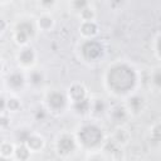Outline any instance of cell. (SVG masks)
<instances>
[{
    "label": "cell",
    "instance_id": "26",
    "mask_svg": "<svg viewBox=\"0 0 161 161\" xmlns=\"http://www.w3.org/2000/svg\"><path fill=\"white\" fill-rule=\"evenodd\" d=\"M48 109L45 108V106L44 107H38L35 111H34V116H35V119L38 121V122H42V121H44L45 118H47V116H48Z\"/></svg>",
    "mask_w": 161,
    "mask_h": 161
},
{
    "label": "cell",
    "instance_id": "22",
    "mask_svg": "<svg viewBox=\"0 0 161 161\" xmlns=\"http://www.w3.org/2000/svg\"><path fill=\"white\" fill-rule=\"evenodd\" d=\"M31 150L25 145V143H18L15 147V153H14V158L15 160H20V161H25L29 160L31 156Z\"/></svg>",
    "mask_w": 161,
    "mask_h": 161
},
{
    "label": "cell",
    "instance_id": "21",
    "mask_svg": "<svg viewBox=\"0 0 161 161\" xmlns=\"http://www.w3.org/2000/svg\"><path fill=\"white\" fill-rule=\"evenodd\" d=\"M15 147H16V145H14L13 142L3 141L1 145H0V156H1V158H5V160L14 158Z\"/></svg>",
    "mask_w": 161,
    "mask_h": 161
},
{
    "label": "cell",
    "instance_id": "13",
    "mask_svg": "<svg viewBox=\"0 0 161 161\" xmlns=\"http://www.w3.org/2000/svg\"><path fill=\"white\" fill-rule=\"evenodd\" d=\"M109 104L103 97H93L91 103V116L93 118H101L106 114H108Z\"/></svg>",
    "mask_w": 161,
    "mask_h": 161
},
{
    "label": "cell",
    "instance_id": "3",
    "mask_svg": "<svg viewBox=\"0 0 161 161\" xmlns=\"http://www.w3.org/2000/svg\"><path fill=\"white\" fill-rule=\"evenodd\" d=\"M38 31L39 29L36 26V21L24 18L15 23L13 28V39L19 47H25L29 45L31 40H34Z\"/></svg>",
    "mask_w": 161,
    "mask_h": 161
},
{
    "label": "cell",
    "instance_id": "31",
    "mask_svg": "<svg viewBox=\"0 0 161 161\" xmlns=\"http://www.w3.org/2000/svg\"><path fill=\"white\" fill-rule=\"evenodd\" d=\"M9 1H11V0H0L1 4H6V3H9Z\"/></svg>",
    "mask_w": 161,
    "mask_h": 161
},
{
    "label": "cell",
    "instance_id": "17",
    "mask_svg": "<svg viewBox=\"0 0 161 161\" xmlns=\"http://www.w3.org/2000/svg\"><path fill=\"white\" fill-rule=\"evenodd\" d=\"M39 31H50L55 25L54 16L48 11H42V14L35 19Z\"/></svg>",
    "mask_w": 161,
    "mask_h": 161
},
{
    "label": "cell",
    "instance_id": "19",
    "mask_svg": "<svg viewBox=\"0 0 161 161\" xmlns=\"http://www.w3.org/2000/svg\"><path fill=\"white\" fill-rule=\"evenodd\" d=\"M91 103H92V98L88 97L86 99H82L79 102H74L70 103V109L77 114V116H87L91 113Z\"/></svg>",
    "mask_w": 161,
    "mask_h": 161
},
{
    "label": "cell",
    "instance_id": "5",
    "mask_svg": "<svg viewBox=\"0 0 161 161\" xmlns=\"http://www.w3.org/2000/svg\"><path fill=\"white\" fill-rule=\"evenodd\" d=\"M44 106L52 114H62L64 113L69 107V98L67 94V91H59V89H50L44 94Z\"/></svg>",
    "mask_w": 161,
    "mask_h": 161
},
{
    "label": "cell",
    "instance_id": "23",
    "mask_svg": "<svg viewBox=\"0 0 161 161\" xmlns=\"http://www.w3.org/2000/svg\"><path fill=\"white\" fill-rule=\"evenodd\" d=\"M150 83L153 89L161 92V67H156L150 73Z\"/></svg>",
    "mask_w": 161,
    "mask_h": 161
},
{
    "label": "cell",
    "instance_id": "1",
    "mask_svg": "<svg viewBox=\"0 0 161 161\" xmlns=\"http://www.w3.org/2000/svg\"><path fill=\"white\" fill-rule=\"evenodd\" d=\"M140 83L137 69L126 60L111 63L104 72L103 84L109 94L117 98H126L136 92Z\"/></svg>",
    "mask_w": 161,
    "mask_h": 161
},
{
    "label": "cell",
    "instance_id": "10",
    "mask_svg": "<svg viewBox=\"0 0 161 161\" xmlns=\"http://www.w3.org/2000/svg\"><path fill=\"white\" fill-rule=\"evenodd\" d=\"M108 117L114 126H126V123L131 118V114L125 103H116L113 106H109Z\"/></svg>",
    "mask_w": 161,
    "mask_h": 161
},
{
    "label": "cell",
    "instance_id": "8",
    "mask_svg": "<svg viewBox=\"0 0 161 161\" xmlns=\"http://www.w3.org/2000/svg\"><path fill=\"white\" fill-rule=\"evenodd\" d=\"M36 60H38V54H36V50L30 47V45H25V47H21L19 49V52L16 53V63H18V67L23 70H29L31 68L35 67L36 64Z\"/></svg>",
    "mask_w": 161,
    "mask_h": 161
},
{
    "label": "cell",
    "instance_id": "25",
    "mask_svg": "<svg viewBox=\"0 0 161 161\" xmlns=\"http://www.w3.org/2000/svg\"><path fill=\"white\" fill-rule=\"evenodd\" d=\"M58 4V0H38V5L42 9V11L50 13Z\"/></svg>",
    "mask_w": 161,
    "mask_h": 161
},
{
    "label": "cell",
    "instance_id": "7",
    "mask_svg": "<svg viewBox=\"0 0 161 161\" xmlns=\"http://www.w3.org/2000/svg\"><path fill=\"white\" fill-rule=\"evenodd\" d=\"M4 84L11 94H18L19 92H21L28 86L26 72L20 69V68L18 70L9 72L4 79Z\"/></svg>",
    "mask_w": 161,
    "mask_h": 161
},
{
    "label": "cell",
    "instance_id": "29",
    "mask_svg": "<svg viewBox=\"0 0 161 161\" xmlns=\"http://www.w3.org/2000/svg\"><path fill=\"white\" fill-rule=\"evenodd\" d=\"M109 3H111V5H112V8L117 9V8H119V6L125 3V0H109Z\"/></svg>",
    "mask_w": 161,
    "mask_h": 161
},
{
    "label": "cell",
    "instance_id": "20",
    "mask_svg": "<svg viewBox=\"0 0 161 161\" xmlns=\"http://www.w3.org/2000/svg\"><path fill=\"white\" fill-rule=\"evenodd\" d=\"M92 6V0H69V9L73 14L79 16L84 10Z\"/></svg>",
    "mask_w": 161,
    "mask_h": 161
},
{
    "label": "cell",
    "instance_id": "27",
    "mask_svg": "<svg viewBox=\"0 0 161 161\" xmlns=\"http://www.w3.org/2000/svg\"><path fill=\"white\" fill-rule=\"evenodd\" d=\"M153 52H155V55L157 57V59L161 60V33L156 36L155 39V43H153Z\"/></svg>",
    "mask_w": 161,
    "mask_h": 161
},
{
    "label": "cell",
    "instance_id": "2",
    "mask_svg": "<svg viewBox=\"0 0 161 161\" xmlns=\"http://www.w3.org/2000/svg\"><path fill=\"white\" fill-rule=\"evenodd\" d=\"M74 133L79 143V148L84 150L86 152L101 150L106 143V135L103 128L94 121L82 123Z\"/></svg>",
    "mask_w": 161,
    "mask_h": 161
},
{
    "label": "cell",
    "instance_id": "9",
    "mask_svg": "<svg viewBox=\"0 0 161 161\" xmlns=\"http://www.w3.org/2000/svg\"><path fill=\"white\" fill-rule=\"evenodd\" d=\"M123 103H125L126 108L128 109L131 117H137V116L142 114L146 109V106H147L146 97L141 93H137V92H133L132 94L126 97Z\"/></svg>",
    "mask_w": 161,
    "mask_h": 161
},
{
    "label": "cell",
    "instance_id": "16",
    "mask_svg": "<svg viewBox=\"0 0 161 161\" xmlns=\"http://www.w3.org/2000/svg\"><path fill=\"white\" fill-rule=\"evenodd\" d=\"M116 145L123 147L126 145H128V142L131 141V133L130 131L126 128V126H116L113 133H112V138H111Z\"/></svg>",
    "mask_w": 161,
    "mask_h": 161
},
{
    "label": "cell",
    "instance_id": "28",
    "mask_svg": "<svg viewBox=\"0 0 161 161\" xmlns=\"http://www.w3.org/2000/svg\"><path fill=\"white\" fill-rule=\"evenodd\" d=\"M10 113H1V121H0V126H1V128L3 130H5V128H8V126H10V116H9Z\"/></svg>",
    "mask_w": 161,
    "mask_h": 161
},
{
    "label": "cell",
    "instance_id": "14",
    "mask_svg": "<svg viewBox=\"0 0 161 161\" xmlns=\"http://www.w3.org/2000/svg\"><path fill=\"white\" fill-rule=\"evenodd\" d=\"M78 31L82 39H92L97 36L99 31V26L96 20H84V21H80L78 26Z\"/></svg>",
    "mask_w": 161,
    "mask_h": 161
},
{
    "label": "cell",
    "instance_id": "12",
    "mask_svg": "<svg viewBox=\"0 0 161 161\" xmlns=\"http://www.w3.org/2000/svg\"><path fill=\"white\" fill-rule=\"evenodd\" d=\"M21 108V101L16 97V94H9L5 93L1 94V113H15L20 111Z\"/></svg>",
    "mask_w": 161,
    "mask_h": 161
},
{
    "label": "cell",
    "instance_id": "4",
    "mask_svg": "<svg viewBox=\"0 0 161 161\" xmlns=\"http://www.w3.org/2000/svg\"><path fill=\"white\" fill-rule=\"evenodd\" d=\"M78 55L82 62H84L87 64H94L103 58L104 47L96 38L83 39L78 47Z\"/></svg>",
    "mask_w": 161,
    "mask_h": 161
},
{
    "label": "cell",
    "instance_id": "30",
    "mask_svg": "<svg viewBox=\"0 0 161 161\" xmlns=\"http://www.w3.org/2000/svg\"><path fill=\"white\" fill-rule=\"evenodd\" d=\"M5 31H6V30H5V20L3 19V20H1V35H3Z\"/></svg>",
    "mask_w": 161,
    "mask_h": 161
},
{
    "label": "cell",
    "instance_id": "18",
    "mask_svg": "<svg viewBox=\"0 0 161 161\" xmlns=\"http://www.w3.org/2000/svg\"><path fill=\"white\" fill-rule=\"evenodd\" d=\"M25 145L31 150V152H40L45 146V138L36 132H30L28 136Z\"/></svg>",
    "mask_w": 161,
    "mask_h": 161
},
{
    "label": "cell",
    "instance_id": "24",
    "mask_svg": "<svg viewBox=\"0 0 161 161\" xmlns=\"http://www.w3.org/2000/svg\"><path fill=\"white\" fill-rule=\"evenodd\" d=\"M150 140L155 143H161V121L153 123L148 130Z\"/></svg>",
    "mask_w": 161,
    "mask_h": 161
},
{
    "label": "cell",
    "instance_id": "6",
    "mask_svg": "<svg viewBox=\"0 0 161 161\" xmlns=\"http://www.w3.org/2000/svg\"><path fill=\"white\" fill-rule=\"evenodd\" d=\"M55 152L60 157H69L72 156L78 148L79 143L77 141L75 133H69V132H63L60 133L54 143Z\"/></svg>",
    "mask_w": 161,
    "mask_h": 161
},
{
    "label": "cell",
    "instance_id": "15",
    "mask_svg": "<svg viewBox=\"0 0 161 161\" xmlns=\"http://www.w3.org/2000/svg\"><path fill=\"white\" fill-rule=\"evenodd\" d=\"M26 80H28V86L31 87L33 89H40L45 84V74L40 69L31 68L26 70Z\"/></svg>",
    "mask_w": 161,
    "mask_h": 161
},
{
    "label": "cell",
    "instance_id": "11",
    "mask_svg": "<svg viewBox=\"0 0 161 161\" xmlns=\"http://www.w3.org/2000/svg\"><path fill=\"white\" fill-rule=\"evenodd\" d=\"M67 94H68V98H69V103L79 102L82 99H86V98L89 97L87 87L83 83H79V82L72 83L67 89Z\"/></svg>",
    "mask_w": 161,
    "mask_h": 161
}]
</instances>
